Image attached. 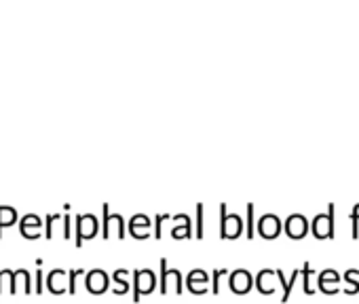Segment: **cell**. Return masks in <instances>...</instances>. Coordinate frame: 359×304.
I'll return each mask as SVG.
<instances>
[{"label": "cell", "instance_id": "cell-10", "mask_svg": "<svg viewBox=\"0 0 359 304\" xmlns=\"http://www.w3.org/2000/svg\"><path fill=\"white\" fill-rule=\"evenodd\" d=\"M64 277H66V270H62V268L51 270V272H49V279H47V287H49L51 291H55V293L64 291V285H62V279H64Z\"/></svg>", "mask_w": 359, "mask_h": 304}, {"label": "cell", "instance_id": "cell-21", "mask_svg": "<svg viewBox=\"0 0 359 304\" xmlns=\"http://www.w3.org/2000/svg\"><path fill=\"white\" fill-rule=\"evenodd\" d=\"M41 279H43V272L41 270H36V291H41L43 287H41Z\"/></svg>", "mask_w": 359, "mask_h": 304}, {"label": "cell", "instance_id": "cell-7", "mask_svg": "<svg viewBox=\"0 0 359 304\" xmlns=\"http://www.w3.org/2000/svg\"><path fill=\"white\" fill-rule=\"evenodd\" d=\"M258 230H260L262 237L273 239V237H277V233L281 230V220H279L275 214H264V216L258 220Z\"/></svg>", "mask_w": 359, "mask_h": 304}, {"label": "cell", "instance_id": "cell-4", "mask_svg": "<svg viewBox=\"0 0 359 304\" xmlns=\"http://www.w3.org/2000/svg\"><path fill=\"white\" fill-rule=\"evenodd\" d=\"M95 230H97V218L93 216V214H81V216H76V245L81 247L83 245V241H85V237L89 239L91 235H95Z\"/></svg>", "mask_w": 359, "mask_h": 304}, {"label": "cell", "instance_id": "cell-8", "mask_svg": "<svg viewBox=\"0 0 359 304\" xmlns=\"http://www.w3.org/2000/svg\"><path fill=\"white\" fill-rule=\"evenodd\" d=\"M285 230L292 239H300L304 237V233L309 230V222L302 214H292L287 220H285Z\"/></svg>", "mask_w": 359, "mask_h": 304}, {"label": "cell", "instance_id": "cell-2", "mask_svg": "<svg viewBox=\"0 0 359 304\" xmlns=\"http://www.w3.org/2000/svg\"><path fill=\"white\" fill-rule=\"evenodd\" d=\"M156 277L150 268H142V270H133V300H140L142 293H148L154 289Z\"/></svg>", "mask_w": 359, "mask_h": 304}, {"label": "cell", "instance_id": "cell-12", "mask_svg": "<svg viewBox=\"0 0 359 304\" xmlns=\"http://www.w3.org/2000/svg\"><path fill=\"white\" fill-rule=\"evenodd\" d=\"M148 224H150L148 216H144V214H135V216L131 218L129 230H131V235H133V237H137V226H148Z\"/></svg>", "mask_w": 359, "mask_h": 304}, {"label": "cell", "instance_id": "cell-17", "mask_svg": "<svg viewBox=\"0 0 359 304\" xmlns=\"http://www.w3.org/2000/svg\"><path fill=\"white\" fill-rule=\"evenodd\" d=\"M197 218H199V220H197V222H199V228H197V237L201 239V237H203V205H201V203L197 205Z\"/></svg>", "mask_w": 359, "mask_h": 304}, {"label": "cell", "instance_id": "cell-5", "mask_svg": "<svg viewBox=\"0 0 359 304\" xmlns=\"http://www.w3.org/2000/svg\"><path fill=\"white\" fill-rule=\"evenodd\" d=\"M161 291L165 293L167 289H169V283H171V287L180 293L182 291V275H180V270L177 268H167V260H161Z\"/></svg>", "mask_w": 359, "mask_h": 304}, {"label": "cell", "instance_id": "cell-9", "mask_svg": "<svg viewBox=\"0 0 359 304\" xmlns=\"http://www.w3.org/2000/svg\"><path fill=\"white\" fill-rule=\"evenodd\" d=\"M231 287H233V291H237V293H245V291L252 287V275H250L245 268H237V270L231 275Z\"/></svg>", "mask_w": 359, "mask_h": 304}, {"label": "cell", "instance_id": "cell-20", "mask_svg": "<svg viewBox=\"0 0 359 304\" xmlns=\"http://www.w3.org/2000/svg\"><path fill=\"white\" fill-rule=\"evenodd\" d=\"M165 218H169V216H156V220H154V224H156V237H161V222Z\"/></svg>", "mask_w": 359, "mask_h": 304}, {"label": "cell", "instance_id": "cell-6", "mask_svg": "<svg viewBox=\"0 0 359 304\" xmlns=\"http://www.w3.org/2000/svg\"><path fill=\"white\" fill-rule=\"evenodd\" d=\"M85 285H87V289H89V291H93V293H102V291L108 287V275H106L102 268H93V270H89V272H87V277H85Z\"/></svg>", "mask_w": 359, "mask_h": 304}, {"label": "cell", "instance_id": "cell-13", "mask_svg": "<svg viewBox=\"0 0 359 304\" xmlns=\"http://www.w3.org/2000/svg\"><path fill=\"white\" fill-rule=\"evenodd\" d=\"M20 226H22V230H26L28 226H34V228L39 230V226H41V220H39V216H34V214H28V216H24V220L20 222Z\"/></svg>", "mask_w": 359, "mask_h": 304}, {"label": "cell", "instance_id": "cell-3", "mask_svg": "<svg viewBox=\"0 0 359 304\" xmlns=\"http://www.w3.org/2000/svg\"><path fill=\"white\" fill-rule=\"evenodd\" d=\"M313 233L319 239H327L334 235V203H330V212L327 214H319L313 220Z\"/></svg>", "mask_w": 359, "mask_h": 304}, {"label": "cell", "instance_id": "cell-19", "mask_svg": "<svg viewBox=\"0 0 359 304\" xmlns=\"http://www.w3.org/2000/svg\"><path fill=\"white\" fill-rule=\"evenodd\" d=\"M79 275H83V270H81V268H76V270H72V272H70V293H74V289H76V287H74V281H76V277H79Z\"/></svg>", "mask_w": 359, "mask_h": 304}, {"label": "cell", "instance_id": "cell-15", "mask_svg": "<svg viewBox=\"0 0 359 304\" xmlns=\"http://www.w3.org/2000/svg\"><path fill=\"white\" fill-rule=\"evenodd\" d=\"M355 277H357V268H348V270L344 272V279L351 281V291H357V289H359V283L355 281Z\"/></svg>", "mask_w": 359, "mask_h": 304}, {"label": "cell", "instance_id": "cell-16", "mask_svg": "<svg viewBox=\"0 0 359 304\" xmlns=\"http://www.w3.org/2000/svg\"><path fill=\"white\" fill-rule=\"evenodd\" d=\"M248 237H254V203L248 205Z\"/></svg>", "mask_w": 359, "mask_h": 304}, {"label": "cell", "instance_id": "cell-11", "mask_svg": "<svg viewBox=\"0 0 359 304\" xmlns=\"http://www.w3.org/2000/svg\"><path fill=\"white\" fill-rule=\"evenodd\" d=\"M13 222H15V209L7 207V205H0V230H3V226H9Z\"/></svg>", "mask_w": 359, "mask_h": 304}, {"label": "cell", "instance_id": "cell-18", "mask_svg": "<svg viewBox=\"0 0 359 304\" xmlns=\"http://www.w3.org/2000/svg\"><path fill=\"white\" fill-rule=\"evenodd\" d=\"M55 214H49L47 216V237H53V222H55Z\"/></svg>", "mask_w": 359, "mask_h": 304}, {"label": "cell", "instance_id": "cell-14", "mask_svg": "<svg viewBox=\"0 0 359 304\" xmlns=\"http://www.w3.org/2000/svg\"><path fill=\"white\" fill-rule=\"evenodd\" d=\"M302 272H304V291H306V293H313V287H311V279H309L313 270H311V264H309V262H306V264L302 266Z\"/></svg>", "mask_w": 359, "mask_h": 304}, {"label": "cell", "instance_id": "cell-1", "mask_svg": "<svg viewBox=\"0 0 359 304\" xmlns=\"http://www.w3.org/2000/svg\"><path fill=\"white\" fill-rule=\"evenodd\" d=\"M220 216H222V222H220V235L224 239H235L241 235L243 230V222H241V216L239 214H226V203L220 205Z\"/></svg>", "mask_w": 359, "mask_h": 304}]
</instances>
